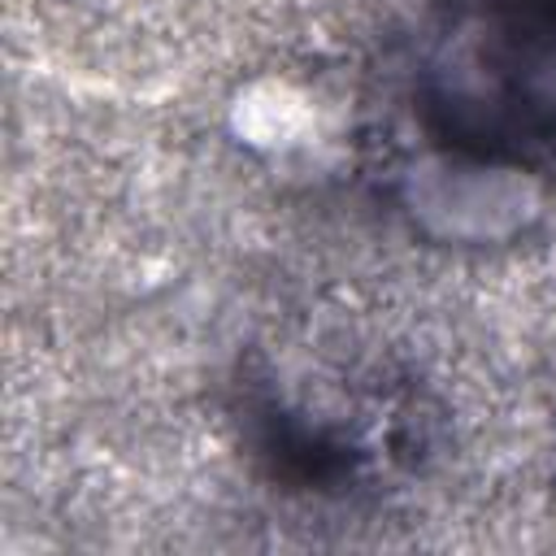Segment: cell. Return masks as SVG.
<instances>
[{
    "instance_id": "cell-2",
    "label": "cell",
    "mask_w": 556,
    "mask_h": 556,
    "mask_svg": "<svg viewBox=\"0 0 556 556\" xmlns=\"http://www.w3.org/2000/svg\"><path fill=\"white\" fill-rule=\"evenodd\" d=\"M252 460L287 491L348 500L417 465L430 443L421 395L382 374L282 369L256 361L239 382Z\"/></svg>"
},
{
    "instance_id": "cell-1",
    "label": "cell",
    "mask_w": 556,
    "mask_h": 556,
    "mask_svg": "<svg viewBox=\"0 0 556 556\" xmlns=\"http://www.w3.org/2000/svg\"><path fill=\"white\" fill-rule=\"evenodd\" d=\"M413 91L426 143L534 169L556 152V0H426Z\"/></svg>"
}]
</instances>
